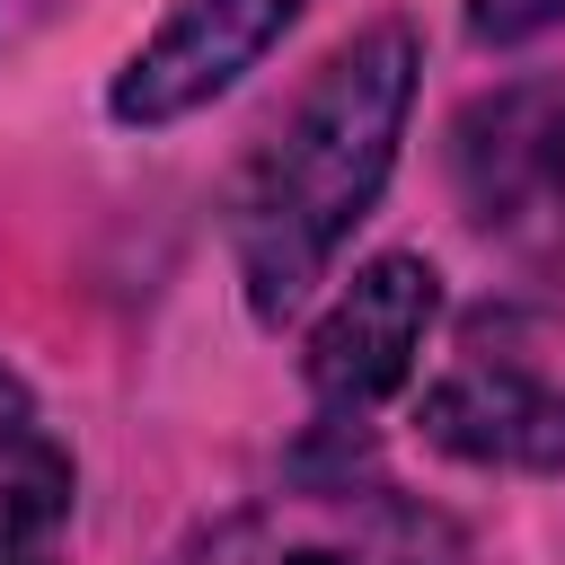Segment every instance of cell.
Instances as JSON below:
<instances>
[{
  "mask_svg": "<svg viewBox=\"0 0 565 565\" xmlns=\"http://www.w3.org/2000/svg\"><path fill=\"white\" fill-rule=\"evenodd\" d=\"M62 521H71V450L53 441L26 380L0 371V556L53 539Z\"/></svg>",
  "mask_w": 565,
  "mask_h": 565,
  "instance_id": "obj_7",
  "label": "cell"
},
{
  "mask_svg": "<svg viewBox=\"0 0 565 565\" xmlns=\"http://www.w3.org/2000/svg\"><path fill=\"white\" fill-rule=\"evenodd\" d=\"M565 18V0H468V35L477 44H530Z\"/></svg>",
  "mask_w": 565,
  "mask_h": 565,
  "instance_id": "obj_8",
  "label": "cell"
},
{
  "mask_svg": "<svg viewBox=\"0 0 565 565\" xmlns=\"http://www.w3.org/2000/svg\"><path fill=\"white\" fill-rule=\"evenodd\" d=\"M433 309H441V282L424 256H371L335 291V309L309 327V397L327 415H362L388 388H406V371L433 335Z\"/></svg>",
  "mask_w": 565,
  "mask_h": 565,
  "instance_id": "obj_4",
  "label": "cell"
},
{
  "mask_svg": "<svg viewBox=\"0 0 565 565\" xmlns=\"http://www.w3.org/2000/svg\"><path fill=\"white\" fill-rule=\"evenodd\" d=\"M415 71H424L415 26H397V18L362 26L344 53H327V71L291 106V124L265 141V159L238 194V282L265 327H282L309 300V282L353 238V221L380 203L397 141H406Z\"/></svg>",
  "mask_w": 565,
  "mask_h": 565,
  "instance_id": "obj_1",
  "label": "cell"
},
{
  "mask_svg": "<svg viewBox=\"0 0 565 565\" xmlns=\"http://www.w3.org/2000/svg\"><path fill=\"white\" fill-rule=\"evenodd\" d=\"M424 441L477 468H547L565 477V388L521 362H468L424 388Z\"/></svg>",
  "mask_w": 565,
  "mask_h": 565,
  "instance_id": "obj_6",
  "label": "cell"
},
{
  "mask_svg": "<svg viewBox=\"0 0 565 565\" xmlns=\"http://www.w3.org/2000/svg\"><path fill=\"white\" fill-rule=\"evenodd\" d=\"M300 9H309V0H177L168 26L124 62V79H115V97H106L115 124H177V115L230 97V88L282 44V26H291Z\"/></svg>",
  "mask_w": 565,
  "mask_h": 565,
  "instance_id": "obj_5",
  "label": "cell"
},
{
  "mask_svg": "<svg viewBox=\"0 0 565 565\" xmlns=\"http://www.w3.org/2000/svg\"><path fill=\"white\" fill-rule=\"evenodd\" d=\"M450 185L477 230L512 247H565V88L521 79L450 124Z\"/></svg>",
  "mask_w": 565,
  "mask_h": 565,
  "instance_id": "obj_3",
  "label": "cell"
},
{
  "mask_svg": "<svg viewBox=\"0 0 565 565\" xmlns=\"http://www.w3.org/2000/svg\"><path fill=\"white\" fill-rule=\"evenodd\" d=\"M468 539L450 512L397 494L388 477L300 468L282 494L212 521L177 565H459Z\"/></svg>",
  "mask_w": 565,
  "mask_h": 565,
  "instance_id": "obj_2",
  "label": "cell"
}]
</instances>
